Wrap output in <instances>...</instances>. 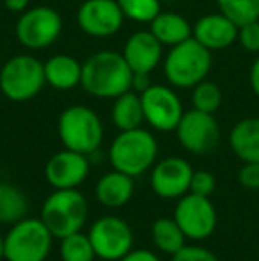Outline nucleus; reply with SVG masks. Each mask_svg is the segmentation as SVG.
<instances>
[{
	"instance_id": "1",
	"label": "nucleus",
	"mask_w": 259,
	"mask_h": 261,
	"mask_svg": "<svg viewBox=\"0 0 259 261\" xmlns=\"http://www.w3.org/2000/svg\"><path fill=\"white\" fill-rule=\"evenodd\" d=\"M133 71L125 55L118 52H98L82 64V87L96 98H118L131 91Z\"/></svg>"
},
{
	"instance_id": "2",
	"label": "nucleus",
	"mask_w": 259,
	"mask_h": 261,
	"mask_svg": "<svg viewBox=\"0 0 259 261\" xmlns=\"http://www.w3.org/2000/svg\"><path fill=\"white\" fill-rule=\"evenodd\" d=\"M211 52L200 45L197 39L190 38L180 45L170 46L163 61V73L170 86L188 89L206 80L211 71Z\"/></svg>"
},
{
	"instance_id": "3",
	"label": "nucleus",
	"mask_w": 259,
	"mask_h": 261,
	"mask_svg": "<svg viewBox=\"0 0 259 261\" xmlns=\"http://www.w3.org/2000/svg\"><path fill=\"white\" fill-rule=\"evenodd\" d=\"M156 155H158L156 139L153 137L151 132L142 128L121 132L114 139L108 153L116 171L125 172L131 178L148 171L155 164Z\"/></svg>"
},
{
	"instance_id": "4",
	"label": "nucleus",
	"mask_w": 259,
	"mask_h": 261,
	"mask_svg": "<svg viewBox=\"0 0 259 261\" xmlns=\"http://www.w3.org/2000/svg\"><path fill=\"white\" fill-rule=\"evenodd\" d=\"M41 220L53 238L76 233L87 220V201L76 189L55 190L41 208Z\"/></svg>"
},
{
	"instance_id": "5",
	"label": "nucleus",
	"mask_w": 259,
	"mask_h": 261,
	"mask_svg": "<svg viewBox=\"0 0 259 261\" xmlns=\"http://www.w3.org/2000/svg\"><path fill=\"white\" fill-rule=\"evenodd\" d=\"M59 137L66 149L91 155L101 144L103 126L93 109L83 105L68 107L59 117Z\"/></svg>"
},
{
	"instance_id": "6",
	"label": "nucleus",
	"mask_w": 259,
	"mask_h": 261,
	"mask_svg": "<svg viewBox=\"0 0 259 261\" xmlns=\"http://www.w3.org/2000/svg\"><path fill=\"white\" fill-rule=\"evenodd\" d=\"M53 234L41 219H21L4 238L7 261H45L52 249Z\"/></svg>"
},
{
	"instance_id": "7",
	"label": "nucleus",
	"mask_w": 259,
	"mask_h": 261,
	"mask_svg": "<svg viewBox=\"0 0 259 261\" xmlns=\"http://www.w3.org/2000/svg\"><path fill=\"white\" fill-rule=\"evenodd\" d=\"M45 84V64L32 55H14L0 69V91L11 101L32 100Z\"/></svg>"
},
{
	"instance_id": "8",
	"label": "nucleus",
	"mask_w": 259,
	"mask_h": 261,
	"mask_svg": "<svg viewBox=\"0 0 259 261\" xmlns=\"http://www.w3.org/2000/svg\"><path fill=\"white\" fill-rule=\"evenodd\" d=\"M63 32V18L52 7H32L23 11L16 23V38L25 48L41 50L53 45Z\"/></svg>"
},
{
	"instance_id": "9",
	"label": "nucleus",
	"mask_w": 259,
	"mask_h": 261,
	"mask_svg": "<svg viewBox=\"0 0 259 261\" xmlns=\"http://www.w3.org/2000/svg\"><path fill=\"white\" fill-rule=\"evenodd\" d=\"M89 240L98 258L119 261L133 247V233L126 220L114 215L98 219L89 229Z\"/></svg>"
},
{
	"instance_id": "10",
	"label": "nucleus",
	"mask_w": 259,
	"mask_h": 261,
	"mask_svg": "<svg viewBox=\"0 0 259 261\" xmlns=\"http://www.w3.org/2000/svg\"><path fill=\"white\" fill-rule=\"evenodd\" d=\"M174 220L180 224L185 237L190 240H204L217 227V210L210 197L185 194L174 210Z\"/></svg>"
},
{
	"instance_id": "11",
	"label": "nucleus",
	"mask_w": 259,
	"mask_h": 261,
	"mask_svg": "<svg viewBox=\"0 0 259 261\" xmlns=\"http://www.w3.org/2000/svg\"><path fill=\"white\" fill-rule=\"evenodd\" d=\"M144 119L158 132H174L183 117V105L176 93L167 86H149L140 93Z\"/></svg>"
},
{
	"instance_id": "12",
	"label": "nucleus",
	"mask_w": 259,
	"mask_h": 261,
	"mask_svg": "<svg viewBox=\"0 0 259 261\" xmlns=\"http://www.w3.org/2000/svg\"><path fill=\"white\" fill-rule=\"evenodd\" d=\"M174 132L180 144L194 155L210 153L220 139V128L213 114L200 112L197 109L185 112Z\"/></svg>"
},
{
	"instance_id": "13",
	"label": "nucleus",
	"mask_w": 259,
	"mask_h": 261,
	"mask_svg": "<svg viewBox=\"0 0 259 261\" xmlns=\"http://www.w3.org/2000/svg\"><path fill=\"white\" fill-rule=\"evenodd\" d=\"M76 21L93 38H110L121 31L125 14L118 0H85L76 13Z\"/></svg>"
},
{
	"instance_id": "14",
	"label": "nucleus",
	"mask_w": 259,
	"mask_h": 261,
	"mask_svg": "<svg viewBox=\"0 0 259 261\" xmlns=\"http://www.w3.org/2000/svg\"><path fill=\"white\" fill-rule=\"evenodd\" d=\"M192 165L185 158L169 156L158 162L153 169L151 187L156 196L163 199H180L190 192Z\"/></svg>"
},
{
	"instance_id": "15",
	"label": "nucleus",
	"mask_w": 259,
	"mask_h": 261,
	"mask_svg": "<svg viewBox=\"0 0 259 261\" xmlns=\"http://www.w3.org/2000/svg\"><path fill=\"white\" fill-rule=\"evenodd\" d=\"M89 174V160L87 155L64 149L55 153L45 167L46 181L55 190L61 189H76L82 185L83 179Z\"/></svg>"
},
{
	"instance_id": "16",
	"label": "nucleus",
	"mask_w": 259,
	"mask_h": 261,
	"mask_svg": "<svg viewBox=\"0 0 259 261\" xmlns=\"http://www.w3.org/2000/svg\"><path fill=\"white\" fill-rule=\"evenodd\" d=\"M192 38L206 46L210 52L225 50L235 41H238V25L218 11L197 20L192 31Z\"/></svg>"
},
{
	"instance_id": "17",
	"label": "nucleus",
	"mask_w": 259,
	"mask_h": 261,
	"mask_svg": "<svg viewBox=\"0 0 259 261\" xmlns=\"http://www.w3.org/2000/svg\"><path fill=\"white\" fill-rule=\"evenodd\" d=\"M162 46L151 31H140L128 38L123 55L133 73H151L162 61Z\"/></svg>"
},
{
	"instance_id": "18",
	"label": "nucleus",
	"mask_w": 259,
	"mask_h": 261,
	"mask_svg": "<svg viewBox=\"0 0 259 261\" xmlns=\"http://www.w3.org/2000/svg\"><path fill=\"white\" fill-rule=\"evenodd\" d=\"M133 178L121 171H112L103 174L96 183V199L103 206L119 208L125 206L133 196Z\"/></svg>"
},
{
	"instance_id": "19",
	"label": "nucleus",
	"mask_w": 259,
	"mask_h": 261,
	"mask_svg": "<svg viewBox=\"0 0 259 261\" xmlns=\"http://www.w3.org/2000/svg\"><path fill=\"white\" fill-rule=\"evenodd\" d=\"M46 84L59 91H69L82 82V64L75 57L57 54L45 62Z\"/></svg>"
},
{
	"instance_id": "20",
	"label": "nucleus",
	"mask_w": 259,
	"mask_h": 261,
	"mask_svg": "<svg viewBox=\"0 0 259 261\" xmlns=\"http://www.w3.org/2000/svg\"><path fill=\"white\" fill-rule=\"evenodd\" d=\"M229 146L242 162H259V117H245L233 126Z\"/></svg>"
},
{
	"instance_id": "21",
	"label": "nucleus",
	"mask_w": 259,
	"mask_h": 261,
	"mask_svg": "<svg viewBox=\"0 0 259 261\" xmlns=\"http://www.w3.org/2000/svg\"><path fill=\"white\" fill-rule=\"evenodd\" d=\"M149 31L162 45L174 46L192 38V27L187 18L178 13H160L149 23Z\"/></svg>"
},
{
	"instance_id": "22",
	"label": "nucleus",
	"mask_w": 259,
	"mask_h": 261,
	"mask_svg": "<svg viewBox=\"0 0 259 261\" xmlns=\"http://www.w3.org/2000/svg\"><path fill=\"white\" fill-rule=\"evenodd\" d=\"M112 121L121 132L140 128L142 121H146L140 94L135 91H126L116 98L112 107Z\"/></svg>"
},
{
	"instance_id": "23",
	"label": "nucleus",
	"mask_w": 259,
	"mask_h": 261,
	"mask_svg": "<svg viewBox=\"0 0 259 261\" xmlns=\"http://www.w3.org/2000/svg\"><path fill=\"white\" fill-rule=\"evenodd\" d=\"M151 237L156 247L170 256L180 251L185 245V240H187L180 224L174 219H169V217H162V219L155 220L151 227Z\"/></svg>"
},
{
	"instance_id": "24",
	"label": "nucleus",
	"mask_w": 259,
	"mask_h": 261,
	"mask_svg": "<svg viewBox=\"0 0 259 261\" xmlns=\"http://www.w3.org/2000/svg\"><path fill=\"white\" fill-rule=\"evenodd\" d=\"M28 201L18 187L0 183V224H16L25 219Z\"/></svg>"
},
{
	"instance_id": "25",
	"label": "nucleus",
	"mask_w": 259,
	"mask_h": 261,
	"mask_svg": "<svg viewBox=\"0 0 259 261\" xmlns=\"http://www.w3.org/2000/svg\"><path fill=\"white\" fill-rule=\"evenodd\" d=\"M96 258L89 234L80 231L61 238V259L63 261H93Z\"/></svg>"
},
{
	"instance_id": "26",
	"label": "nucleus",
	"mask_w": 259,
	"mask_h": 261,
	"mask_svg": "<svg viewBox=\"0 0 259 261\" xmlns=\"http://www.w3.org/2000/svg\"><path fill=\"white\" fill-rule=\"evenodd\" d=\"M218 11L236 25L259 20V0H217Z\"/></svg>"
},
{
	"instance_id": "27",
	"label": "nucleus",
	"mask_w": 259,
	"mask_h": 261,
	"mask_svg": "<svg viewBox=\"0 0 259 261\" xmlns=\"http://www.w3.org/2000/svg\"><path fill=\"white\" fill-rule=\"evenodd\" d=\"M192 103L194 109L200 110V112L215 114L222 105V91L215 82L210 80H203L194 87L192 93Z\"/></svg>"
},
{
	"instance_id": "28",
	"label": "nucleus",
	"mask_w": 259,
	"mask_h": 261,
	"mask_svg": "<svg viewBox=\"0 0 259 261\" xmlns=\"http://www.w3.org/2000/svg\"><path fill=\"white\" fill-rule=\"evenodd\" d=\"M125 18L138 23H151L160 14V0H118Z\"/></svg>"
},
{
	"instance_id": "29",
	"label": "nucleus",
	"mask_w": 259,
	"mask_h": 261,
	"mask_svg": "<svg viewBox=\"0 0 259 261\" xmlns=\"http://www.w3.org/2000/svg\"><path fill=\"white\" fill-rule=\"evenodd\" d=\"M238 41L243 50H247L250 54H259V20L240 25Z\"/></svg>"
},
{
	"instance_id": "30",
	"label": "nucleus",
	"mask_w": 259,
	"mask_h": 261,
	"mask_svg": "<svg viewBox=\"0 0 259 261\" xmlns=\"http://www.w3.org/2000/svg\"><path fill=\"white\" fill-rule=\"evenodd\" d=\"M215 187H217V181H215V176L211 174V172L194 171V174H192V181H190V192L192 194L210 197L211 194L215 192Z\"/></svg>"
},
{
	"instance_id": "31",
	"label": "nucleus",
	"mask_w": 259,
	"mask_h": 261,
	"mask_svg": "<svg viewBox=\"0 0 259 261\" xmlns=\"http://www.w3.org/2000/svg\"><path fill=\"white\" fill-rule=\"evenodd\" d=\"M172 261H218V258L211 251L199 245H183L172 254Z\"/></svg>"
},
{
	"instance_id": "32",
	"label": "nucleus",
	"mask_w": 259,
	"mask_h": 261,
	"mask_svg": "<svg viewBox=\"0 0 259 261\" xmlns=\"http://www.w3.org/2000/svg\"><path fill=\"white\" fill-rule=\"evenodd\" d=\"M238 181L245 189H259V162H243L238 172Z\"/></svg>"
},
{
	"instance_id": "33",
	"label": "nucleus",
	"mask_w": 259,
	"mask_h": 261,
	"mask_svg": "<svg viewBox=\"0 0 259 261\" xmlns=\"http://www.w3.org/2000/svg\"><path fill=\"white\" fill-rule=\"evenodd\" d=\"M119 261H160L158 256L151 251H146V249H131L128 254H125Z\"/></svg>"
},
{
	"instance_id": "34",
	"label": "nucleus",
	"mask_w": 259,
	"mask_h": 261,
	"mask_svg": "<svg viewBox=\"0 0 259 261\" xmlns=\"http://www.w3.org/2000/svg\"><path fill=\"white\" fill-rule=\"evenodd\" d=\"M151 86V80H149V73H133V79H131V89L135 93H144L148 87Z\"/></svg>"
},
{
	"instance_id": "35",
	"label": "nucleus",
	"mask_w": 259,
	"mask_h": 261,
	"mask_svg": "<svg viewBox=\"0 0 259 261\" xmlns=\"http://www.w3.org/2000/svg\"><path fill=\"white\" fill-rule=\"evenodd\" d=\"M249 82H250V87H252L254 94L259 98V55L256 57V61L252 62V66H250Z\"/></svg>"
},
{
	"instance_id": "36",
	"label": "nucleus",
	"mask_w": 259,
	"mask_h": 261,
	"mask_svg": "<svg viewBox=\"0 0 259 261\" xmlns=\"http://www.w3.org/2000/svg\"><path fill=\"white\" fill-rule=\"evenodd\" d=\"M28 2H31V0H4V6H6L11 13H23V11H27Z\"/></svg>"
},
{
	"instance_id": "37",
	"label": "nucleus",
	"mask_w": 259,
	"mask_h": 261,
	"mask_svg": "<svg viewBox=\"0 0 259 261\" xmlns=\"http://www.w3.org/2000/svg\"><path fill=\"white\" fill-rule=\"evenodd\" d=\"M4 258V238L0 237V259Z\"/></svg>"
}]
</instances>
